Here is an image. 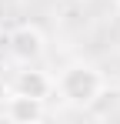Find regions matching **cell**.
<instances>
[{
	"label": "cell",
	"instance_id": "5",
	"mask_svg": "<svg viewBox=\"0 0 120 124\" xmlns=\"http://www.w3.org/2000/svg\"><path fill=\"white\" fill-rule=\"evenodd\" d=\"M113 3H117V7H120V0H113Z\"/></svg>",
	"mask_w": 120,
	"mask_h": 124
},
{
	"label": "cell",
	"instance_id": "2",
	"mask_svg": "<svg viewBox=\"0 0 120 124\" xmlns=\"http://www.w3.org/2000/svg\"><path fill=\"white\" fill-rule=\"evenodd\" d=\"M43 50H47V40H43L40 27H33V23H17L7 34V54L17 64H37Z\"/></svg>",
	"mask_w": 120,
	"mask_h": 124
},
{
	"label": "cell",
	"instance_id": "4",
	"mask_svg": "<svg viewBox=\"0 0 120 124\" xmlns=\"http://www.w3.org/2000/svg\"><path fill=\"white\" fill-rule=\"evenodd\" d=\"M3 117H7V121H13V124H37V121L47 117V101L10 91V94H7V101H3Z\"/></svg>",
	"mask_w": 120,
	"mask_h": 124
},
{
	"label": "cell",
	"instance_id": "1",
	"mask_svg": "<svg viewBox=\"0 0 120 124\" xmlns=\"http://www.w3.org/2000/svg\"><path fill=\"white\" fill-rule=\"evenodd\" d=\"M103 87H107V77H103V70L97 64H90V61H73L53 77V94L60 97V104L77 107V111L93 107L100 101Z\"/></svg>",
	"mask_w": 120,
	"mask_h": 124
},
{
	"label": "cell",
	"instance_id": "3",
	"mask_svg": "<svg viewBox=\"0 0 120 124\" xmlns=\"http://www.w3.org/2000/svg\"><path fill=\"white\" fill-rule=\"evenodd\" d=\"M10 91L47 101V97H53V77L47 70H40L37 64H20V70L13 74V81H10Z\"/></svg>",
	"mask_w": 120,
	"mask_h": 124
}]
</instances>
